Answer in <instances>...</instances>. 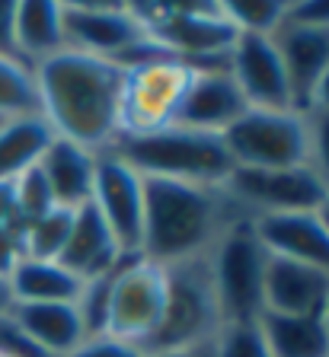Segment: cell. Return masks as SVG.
Masks as SVG:
<instances>
[{"label": "cell", "mask_w": 329, "mask_h": 357, "mask_svg": "<svg viewBox=\"0 0 329 357\" xmlns=\"http://www.w3.org/2000/svg\"><path fill=\"white\" fill-rule=\"evenodd\" d=\"M147 36L176 61L192 67H227L237 29L221 3H135Z\"/></svg>", "instance_id": "5"}, {"label": "cell", "mask_w": 329, "mask_h": 357, "mask_svg": "<svg viewBox=\"0 0 329 357\" xmlns=\"http://www.w3.org/2000/svg\"><path fill=\"white\" fill-rule=\"evenodd\" d=\"M38 115L36 67L20 61L16 54L0 52V121Z\"/></svg>", "instance_id": "25"}, {"label": "cell", "mask_w": 329, "mask_h": 357, "mask_svg": "<svg viewBox=\"0 0 329 357\" xmlns=\"http://www.w3.org/2000/svg\"><path fill=\"white\" fill-rule=\"evenodd\" d=\"M243 217L247 214L224 192V185L144 178L141 255L163 268L208 255L227 227Z\"/></svg>", "instance_id": "2"}, {"label": "cell", "mask_w": 329, "mask_h": 357, "mask_svg": "<svg viewBox=\"0 0 329 357\" xmlns=\"http://www.w3.org/2000/svg\"><path fill=\"white\" fill-rule=\"evenodd\" d=\"M288 20L310 22V26H329V3H320V0H300V3H288Z\"/></svg>", "instance_id": "34"}, {"label": "cell", "mask_w": 329, "mask_h": 357, "mask_svg": "<svg viewBox=\"0 0 329 357\" xmlns=\"http://www.w3.org/2000/svg\"><path fill=\"white\" fill-rule=\"evenodd\" d=\"M256 322L272 357H329V332L323 316L262 312Z\"/></svg>", "instance_id": "22"}, {"label": "cell", "mask_w": 329, "mask_h": 357, "mask_svg": "<svg viewBox=\"0 0 329 357\" xmlns=\"http://www.w3.org/2000/svg\"><path fill=\"white\" fill-rule=\"evenodd\" d=\"M253 230L269 255L320 268L329 275V233L316 214H272L256 217Z\"/></svg>", "instance_id": "17"}, {"label": "cell", "mask_w": 329, "mask_h": 357, "mask_svg": "<svg viewBox=\"0 0 329 357\" xmlns=\"http://www.w3.org/2000/svg\"><path fill=\"white\" fill-rule=\"evenodd\" d=\"M214 357H272L259 322H227L214 338Z\"/></svg>", "instance_id": "29"}, {"label": "cell", "mask_w": 329, "mask_h": 357, "mask_svg": "<svg viewBox=\"0 0 329 357\" xmlns=\"http://www.w3.org/2000/svg\"><path fill=\"white\" fill-rule=\"evenodd\" d=\"M221 7L237 36H272L288 16V0H247V3L224 0Z\"/></svg>", "instance_id": "27"}, {"label": "cell", "mask_w": 329, "mask_h": 357, "mask_svg": "<svg viewBox=\"0 0 329 357\" xmlns=\"http://www.w3.org/2000/svg\"><path fill=\"white\" fill-rule=\"evenodd\" d=\"M26 259L23 252V223L0 227V275H13V268Z\"/></svg>", "instance_id": "33"}, {"label": "cell", "mask_w": 329, "mask_h": 357, "mask_svg": "<svg viewBox=\"0 0 329 357\" xmlns=\"http://www.w3.org/2000/svg\"><path fill=\"white\" fill-rule=\"evenodd\" d=\"M16 303H77L83 281L54 259H23L10 275Z\"/></svg>", "instance_id": "23"}, {"label": "cell", "mask_w": 329, "mask_h": 357, "mask_svg": "<svg viewBox=\"0 0 329 357\" xmlns=\"http://www.w3.org/2000/svg\"><path fill=\"white\" fill-rule=\"evenodd\" d=\"M0 52L13 54V3H0Z\"/></svg>", "instance_id": "37"}, {"label": "cell", "mask_w": 329, "mask_h": 357, "mask_svg": "<svg viewBox=\"0 0 329 357\" xmlns=\"http://www.w3.org/2000/svg\"><path fill=\"white\" fill-rule=\"evenodd\" d=\"M96 156L90 150L77 147L71 141L52 137L48 150L38 160V169L45 172L48 188L58 208L77 211L83 204H90L93 198V178H96Z\"/></svg>", "instance_id": "19"}, {"label": "cell", "mask_w": 329, "mask_h": 357, "mask_svg": "<svg viewBox=\"0 0 329 357\" xmlns=\"http://www.w3.org/2000/svg\"><path fill=\"white\" fill-rule=\"evenodd\" d=\"M16 208H20V223H32L58 208L52 198V188H48V178L38 169V163L29 166L23 176H16Z\"/></svg>", "instance_id": "28"}, {"label": "cell", "mask_w": 329, "mask_h": 357, "mask_svg": "<svg viewBox=\"0 0 329 357\" xmlns=\"http://www.w3.org/2000/svg\"><path fill=\"white\" fill-rule=\"evenodd\" d=\"M307 131H310V160H307V166H314V172L329 185V115L307 112Z\"/></svg>", "instance_id": "30"}, {"label": "cell", "mask_w": 329, "mask_h": 357, "mask_svg": "<svg viewBox=\"0 0 329 357\" xmlns=\"http://www.w3.org/2000/svg\"><path fill=\"white\" fill-rule=\"evenodd\" d=\"M52 137L54 134L42 115L0 121V182L23 176L29 166H36L48 150Z\"/></svg>", "instance_id": "24"}, {"label": "cell", "mask_w": 329, "mask_h": 357, "mask_svg": "<svg viewBox=\"0 0 329 357\" xmlns=\"http://www.w3.org/2000/svg\"><path fill=\"white\" fill-rule=\"evenodd\" d=\"M144 38L135 3H64V42L74 52L122 61Z\"/></svg>", "instance_id": "12"}, {"label": "cell", "mask_w": 329, "mask_h": 357, "mask_svg": "<svg viewBox=\"0 0 329 357\" xmlns=\"http://www.w3.org/2000/svg\"><path fill=\"white\" fill-rule=\"evenodd\" d=\"M144 178H173L195 185H224L233 172V160L224 137L211 131L170 125L147 134H119L112 147Z\"/></svg>", "instance_id": "3"}, {"label": "cell", "mask_w": 329, "mask_h": 357, "mask_svg": "<svg viewBox=\"0 0 329 357\" xmlns=\"http://www.w3.org/2000/svg\"><path fill=\"white\" fill-rule=\"evenodd\" d=\"M247 109L249 102L243 99L227 67H195L192 83L182 96L180 115L173 125L224 134Z\"/></svg>", "instance_id": "14"}, {"label": "cell", "mask_w": 329, "mask_h": 357, "mask_svg": "<svg viewBox=\"0 0 329 357\" xmlns=\"http://www.w3.org/2000/svg\"><path fill=\"white\" fill-rule=\"evenodd\" d=\"M90 204L109 233L115 236L125 255H141L144 230V176H138L125 160L105 150L96 156V178H93Z\"/></svg>", "instance_id": "11"}, {"label": "cell", "mask_w": 329, "mask_h": 357, "mask_svg": "<svg viewBox=\"0 0 329 357\" xmlns=\"http://www.w3.org/2000/svg\"><path fill=\"white\" fill-rule=\"evenodd\" d=\"M0 354H7V357H52L45 348H38L10 316L0 319Z\"/></svg>", "instance_id": "32"}, {"label": "cell", "mask_w": 329, "mask_h": 357, "mask_svg": "<svg viewBox=\"0 0 329 357\" xmlns=\"http://www.w3.org/2000/svg\"><path fill=\"white\" fill-rule=\"evenodd\" d=\"M64 3H13V54L29 67L64 52Z\"/></svg>", "instance_id": "20"}, {"label": "cell", "mask_w": 329, "mask_h": 357, "mask_svg": "<svg viewBox=\"0 0 329 357\" xmlns=\"http://www.w3.org/2000/svg\"><path fill=\"white\" fill-rule=\"evenodd\" d=\"M10 319L52 357H68L87 338L77 303H16Z\"/></svg>", "instance_id": "21"}, {"label": "cell", "mask_w": 329, "mask_h": 357, "mask_svg": "<svg viewBox=\"0 0 329 357\" xmlns=\"http://www.w3.org/2000/svg\"><path fill=\"white\" fill-rule=\"evenodd\" d=\"M68 357H147V354H144V348L119 342L112 335H93V338H83Z\"/></svg>", "instance_id": "31"}, {"label": "cell", "mask_w": 329, "mask_h": 357, "mask_svg": "<svg viewBox=\"0 0 329 357\" xmlns=\"http://www.w3.org/2000/svg\"><path fill=\"white\" fill-rule=\"evenodd\" d=\"M224 192L237 208L256 220L272 214H314L329 195V185L314 172V166L288 169H233Z\"/></svg>", "instance_id": "10"}, {"label": "cell", "mask_w": 329, "mask_h": 357, "mask_svg": "<svg viewBox=\"0 0 329 357\" xmlns=\"http://www.w3.org/2000/svg\"><path fill=\"white\" fill-rule=\"evenodd\" d=\"M122 259H128V255L119 249V243H115V236L103 223V217L96 214V208L93 204L77 208L74 223H71V236L58 255L61 265L68 268L71 275L80 278V281H90V278L112 271Z\"/></svg>", "instance_id": "18"}, {"label": "cell", "mask_w": 329, "mask_h": 357, "mask_svg": "<svg viewBox=\"0 0 329 357\" xmlns=\"http://www.w3.org/2000/svg\"><path fill=\"white\" fill-rule=\"evenodd\" d=\"M221 137L233 169H288L310 160L307 112L298 109H247Z\"/></svg>", "instance_id": "6"}, {"label": "cell", "mask_w": 329, "mask_h": 357, "mask_svg": "<svg viewBox=\"0 0 329 357\" xmlns=\"http://www.w3.org/2000/svg\"><path fill=\"white\" fill-rule=\"evenodd\" d=\"M20 223V208H16V178L0 182V227Z\"/></svg>", "instance_id": "35"}, {"label": "cell", "mask_w": 329, "mask_h": 357, "mask_svg": "<svg viewBox=\"0 0 329 357\" xmlns=\"http://www.w3.org/2000/svg\"><path fill=\"white\" fill-rule=\"evenodd\" d=\"M227 70L249 109H294L291 86L272 36H237L227 54Z\"/></svg>", "instance_id": "13"}, {"label": "cell", "mask_w": 329, "mask_h": 357, "mask_svg": "<svg viewBox=\"0 0 329 357\" xmlns=\"http://www.w3.org/2000/svg\"><path fill=\"white\" fill-rule=\"evenodd\" d=\"M122 83L119 61L64 48L36 64L38 115L54 137L105 153L122 134Z\"/></svg>", "instance_id": "1"}, {"label": "cell", "mask_w": 329, "mask_h": 357, "mask_svg": "<svg viewBox=\"0 0 329 357\" xmlns=\"http://www.w3.org/2000/svg\"><path fill=\"white\" fill-rule=\"evenodd\" d=\"M163 303H166V268L144 259V255H128L119 265V275H115L112 284L105 335L144 348L160 326Z\"/></svg>", "instance_id": "9"}, {"label": "cell", "mask_w": 329, "mask_h": 357, "mask_svg": "<svg viewBox=\"0 0 329 357\" xmlns=\"http://www.w3.org/2000/svg\"><path fill=\"white\" fill-rule=\"evenodd\" d=\"M329 297V275L320 268L269 255L262 281V312L282 316H323Z\"/></svg>", "instance_id": "16"}, {"label": "cell", "mask_w": 329, "mask_h": 357, "mask_svg": "<svg viewBox=\"0 0 329 357\" xmlns=\"http://www.w3.org/2000/svg\"><path fill=\"white\" fill-rule=\"evenodd\" d=\"M272 42L278 48L284 77H288V86H291L294 109L307 112L316 80L329 70V26L294 22L284 16V22L272 32Z\"/></svg>", "instance_id": "15"}, {"label": "cell", "mask_w": 329, "mask_h": 357, "mask_svg": "<svg viewBox=\"0 0 329 357\" xmlns=\"http://www.w3.org/2000/svg\"><path fill=\"white\" fill-rule=\"evenodd\" d=\"M269 252L243 217L214 243L208 252V268L224 310V322H256L262 316V281H265Z\"/></svg>", "instance_id": "7"}, {"label": "cell", "mask_w": 329, "mask_h": 357, "mask_svg": "<svg viewBox=\"0 0 329 357\" xmlns=\"http://www.w3.org/2000/svg\"><path fill=\"white\" fill-rule=\"evenodd\" d=\"M323 322H326V332H329V297H326V306H323Z\"/></svg>", "instance_id": "41"}, {"label": "cell", "mask_w": 329, "mask_h": 357, "mask_svg": "<svg viewBox=\"0 0 329 357\" xmlns=\"http://www.w3.org/2000/svg\"><path fill=\"white\" fill-rule=\"evenodd\" d=\"M147 357H214V342L192 344V348H176V351H157Z\"/></svg>", "instance_id": "38"}, {"label": "cell", "mask_w": 329, "mask_h": 357, "mask_svg": "<svg viewBox=\"0 0 329 357\" xmlns=\"http://www.w3.org/2000/svg\"><path fill=\"white\" fill-rule=\"evenodd\" d=\"M71 223H74V211L54 208L45 217H38L32 223H23V252L26 259H54L58 261L61 249L71 236Z\"/></svg>", "instance_id": "26"}, {"label": "cell", "mask_w": 329, "mask_h": 357, "mask_svg": "<svg viewBox=\"0 0 329 357\" xmlns=\"http://www.w3.org/2000/svg\"><path fill=\"white\" fill-rule=\"evenodd\" d=\"M195 67L176 58H150L125 67L122 83V134H147L170 128L180 115L182 96Z\"/></svg>", "instance_id": "8"}, {"label": "cell", "mask_w": 329, "mask_h": 357, "mask_svg": "<svg viewBox=\"0 0 329 357\" xmlns=\"http://www.w3.org/2000/svg\"><path fill=\"white\" fill-rule=\"evenodd\" d=\"M307 112H316V115H329V70L316 80L314 93H310V102H307Z\"/></svg>", "instance_id": "36"}, {"label": "cell", "mask_w": 329, "mask_h": 357, "mask_svg": "<svg viewBox=\"0 0 329 357\" xmlns=\"http://www.w3.org/2000/svg\"><path fill=\"white\" fill-rule=\"evenodd\" d=\"M314 214H316V220L323 223V230L329 233V195H326V198H323V204H320V208L314 211Z\"/></svg>", "instance_id": "40"}, {"label": "cell", "mask_w": 329, "mask_h": 357, "mask_svg": "<svg viewBox=\"0 0 329 357\" xmlns=\"http://www.w3.org/2000/svg\"><path fill=\"white\" fill-rule=\"evenodd\" d=\"M224 326V310H221V300H217L208 255L176 261V265H166L163 316H160L157 332L144 344V354L214 342Z\"/></svg>", "instance_id": "4"}, {"label": "cell", "mask_w": 329, "mask_h": 357, "mask_svg": "<svg viewBox=\"0 0 329 357\" xmlns=\"http://www.w3.org/2000/svg\"><path fill=\"white\" fill-rule=\"evenodd\" d=\"M16 306V297H13V287H10V278L0 275V319H7L10 312Z\"/></svg>", "instance_id": "39"}, {"label": "cell", "mask_w": 329, "mask_h": 357, "mask_svg": "<svg viewBox=\"0 0 329 357\" xmlns=\"http://www.w3.org/2000/svg\"><path fill=\"white\" fill-rule=\"evenodd\" d=\"M0 357H7V354H0Z\"/></svg>", "instance_id": "42"}]
</instances>
